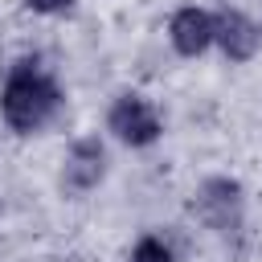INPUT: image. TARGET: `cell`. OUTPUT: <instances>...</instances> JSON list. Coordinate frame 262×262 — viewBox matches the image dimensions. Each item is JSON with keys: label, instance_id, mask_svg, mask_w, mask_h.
I'll list each match as a JSON object with an SVG mask.
<instances>
[{"label": "cell", "instance_id": "6da1fadb", "mask_svg": "<svg viewBox=\"0 0 262 262\" xmlns=\"http://www.w3.org/2000/svg\"><path fill=\"white\" fill-rule=\"evenodd\" d=\"M66 111V90L41 57H16L0 82V119L12 135H41Z\"/></svg>", "mask_w": 262, "mask_h": 262}, {"label": "cell", "instance_id": "7a4b0ae2", "mask_svg": "<svg viewBox=\"0 0 262 262\" xmlns=\"http://www.w3.org/2000/svg\"><path fill=\"white\" fill-rule=\"evenodd\" d=\"M188 209L209 233H217L225 242L242 237V229H246V188L233 176H205L192 188Z\"/></svg>", "mask_w": 262, "mask_h": 262}, {"label": "cell", "instance_id": "3957f363", "mask_svg": "<svg viewBox=\"0 0 262 262\" xmlns=\"http://www.w3.org/2000/svg\"><path fill=\"white\" fill-rule=\"evenodd\" d=\"M106 135L131 151H143L151 143L164 139V115L156 111V102L139 90H119L106 102V119H102Z\"/></svg>", "mask_w": 262, "mask_h": 262}, {"label": "cell", "instance_id": "277c9868", "mask_svg": "<svg viewBox=\"0 0 262 262\" xmlns=\"http://www.w3.org/2000/svg\"><path fill=\"white\" fill-rule=\"evenodd\" d=\"M111 172V156H106V143L102 135H78L66 156H61V172H57V188L70 196V201H82L90 196Z\"/></svg>", "mask_w": 262, "mask_h": 262}, {"label": "cell", "instance_id": "5b68a950", "mask_svg": "<svg viewBox=\"0 0 262 262\" xmlns=\"http://www.w3.org/2000/svg\"><path fill=\"white\" fill-rule=\"evenodd\" d=\"M213 49H217L229 66L254 61V53L262 49V29H258V20H250L242 8L221 4V8L213 12Z\"/></svg>", "mask_w": 262, "mask_h": 262}, {"label": "cell", "instance_id": "8992f818", "mask_svg": "<svg viewBox=\"0 0 262 262\" xmlns=\"http://www.w3.org/2000/svg\"><path fill=\"white\" fill-rule=\"evenodd\" d=\"M168 45L176 57H205L213 49V12L201 4H184L168 16Z\"/></svg>", "mask_w": 262, "mask_h": 262}, {"label": "cell", "instance_id": "52a82bcc", "mask_svg": "<svg viewBox=\"0 0 262 262\" xmlns=\"http://www.w3.org/2000/svg\"><path fill=\"white\" fill-rule=\"evenodd\" d=\"M127 262H176V246H172L164 233H143V237L131 246Z\"/></svg>", "mask_w": 262, "mask_h": 262}, {"label": "cell", "instance_id": "ba28073f", "mask_svg": "<svg viewBox=\"0 0 262 262\" xmlns=\"http://www.w3.org/2000/svg\"><path fill=\"white\" fill-rule=\"evenodd\" d=\"M29 12H37V16H66L78 0H20Z\"/></svg>", "mask_w": 262, "mask_h": 262}, {"label": "cell", "instance_id": "9c48e42d", "mask_svg": "<svg viewBox=\"0 0 262 262\" xmlns=\"http://www.w3.org/2000/svg\"><path fill=\"white\" fill-rule=\"evenodd\" d=\"M258 29H262V20H258Z\"/></svg>", "mask_w": 262, "mask_h": 262}]
</instances>
